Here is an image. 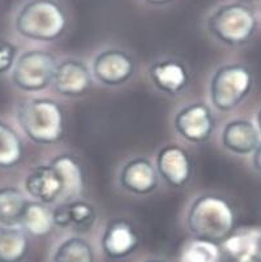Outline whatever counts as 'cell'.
<instances>
[{
  "instance_id": "6da1fadb",
  "label": "cell",
  "mask_w": 261,
  "mask_h": 262,
  "mask_svg": "<svg viewBox=\"0 0 261 262\" xmlns=\"http://www.w3.org/2000/svg\"><path fill=\"white\" fill-rule=\"evenodd\" d=\"M14 116L18 129L35 145H55L66 135V111L55 99L45 97L24 99L14 108Z\"/></svg>"
},
{
  "instance_id": "7a4b0ae2",
  "label": "cell",
  "mask_w": 261,
  "mask_h": 262,
  "mask_svg": "<svg viewBox=\"0 0 261 262\" xmlns=\"http://www.w3.org/2000/svg\"><path fill=\"white\" fill-rule=\"evenodd\" d=\"M233 204L218 193H201L187 209L186 225L196 239L221 244L235 230Z\"/></svg>"
},
{
  "instance_id": "3957f363",
  "label": "cell",
  "mask_w": 261,
  "mask_h": 262,
  "mask_svg": "<svg viewBox=\"0 0 261 262\" xmlns=\"http://www.w3.org/2000/svg\"><path fill=\"white\" fill-rule=\"evenodd\" d=\"M68 16L57 0H26L13 17V29L21 38L49 43L66 33Z\"/></svg>"
},
{
  "instance_id": "277c9868",
  "label": "cell",
  "mask_w": 261,
  "mask_h": 262,
  "mask_svg": "<svg viewBox=\"0 0 261 262\" xmlns=\"http://www.w3.org/2000/svg\"><path fill=\"white\" fill-rule=\"evenodd\" d=\"M208 33L227 47L247 45L257 30V20L250 7L227 2L214 7L205 21Z\"/></svg>"
},
{
  "instance_id": "5b68a950",
  "label": "cell",
  "mask_w": 261,
  "mask_h": 262,
  "mask_svg": "<svg viewBox=\"0 0 261 262\" xmlns=\"http://www.w3.org/2000/svg\"><path fill=\"white\" fill-rule=\"evenodd\" d=\"M255 85L250 67L240 63L222 64L212 73L208 86L210 107L222 114L238 108Z\"/></svg>"
},
{
  "instance_id": "8992f818",
  "label": "cell",
  "mask_w": 261,
  "mask_h": 262,
  "mask_svg": "<svg viewBox=\"0 0 261 262\" xmlns=\"http://www.w3.org/2000/svg\"><path fill=\"white\" fill-rule=\"evenodd\" d=\"M57 60L47 50L30 49L18 54L9 73V82L16 90L37 94L49 89L54 81Z\"/></svg>"
},
{
  "instance_id": "52a82bcc",
  "label": "cell",
  "mask_w": 261,
  "mask_h": 262,
  "mask_svg": "<svg viewBox=\"0 0 261 262\" xmlns=\"http://www.w3.org/2000/svg\"><path fill=\"white\" fill-rule=\"evenodd\" d=\"M172 127L182 140L191 144L209 141L215 129V116L210 104L195 101L180 107L172 118Z\"/></svg>"
},
{
  "instance_id": "ba28073f",
  "label": "cell",
  "mask_w": 261,
  "mask_h": 262,
  "mask_svg": "<svg viewBox=\"0 0 261 262\" xmlns=\"http://www.w3.org/2000/svg\"><path fill=\"white\" fill-rule=\"evenodd\" d=\"M89 68L93 81L107 88H116L127 84L133 77L136 63L126 50L107 47L94 55Z\"/></svg>"
},
{
  "instance_id": "9c48e42d",
  "label": "cell",
  "mask_w": 261,
  "mask_h": 262,
  "mask_svg": "<svg viewBox=\"0 0 261 262\" xmlns=\"http://www.w3.org/2000/svg\"><path fill=\"white\" fill-rule=\"evenodd\" d=\"M23 189L28 199L51 208L66 204L63 180L59 171L50 161L37 164L28 171L24 178Z\"/></svg>"
},
{
  "instance_id": "30bf717a",
  "label": "cell",
  "mask_w": 261,
  "mask_h": 262,
  "mask_svg": "<svg viewBox=\"0 0 261 262\" xmlns=\"http://www.w3.org/2000/svg\"><path fill=\"white\" fill-rule=\"evenodd\" d=\"M154 166L162 182L176 189L190 184L195 172L192 156L176 144H167L158 150Z\"/></svg>"
},
{
  "instance_id": "8fae6325",
  "label": "cell",
  "mask_w": 261,
  "mask_h": 262,
  "mask_svg": "<svg viewBox=\"0 0 261 262\" xmlns=\"http://www.w3.org/2000/svg\"><path fill=\"white\" fill-rule=\"evenodd\" d=\"M155 166L145 157H135L124 162L118 171V184L133 196H149L159 185Z\"/></svg>"
},
{
  "instance_id": "7c38bea8",
  "label": "cell",
  "mask_w": 261,
  "mask_h": 262,
  "mask_svg": "<svg viewBox=\"0 0 261 262\" xmlns=\"http://www.w3.org/2000/svg\"><path fill=\"white\" fill-rule=\"evenodd\" d=\"M92 84V72L85 61L76 58L57 61L51 86L59 95L67 98H78L89 92Z\"/></svg>"
},
{
  "instance_id": "4fadbf2b",
  "label": "cell",
  "mask_w": 261,
  "mask_h": 262,
  "mask_svg": "<svg viewBox=\"0 0 261 262\" xmlns=\"http://www.w3.org/2000/svg\"><path fill=\"white\" fill-rule=\"evenodd\" d=\"M140 245V235L135 226L126 218L111 219L101 236V249L111 259H123Z\"/></svg>"
},
{
  "instance_id": "5bb4252c",
  "label": "cell",
  "mask_w": 261,
  "mask_h": 262,
  "mask_svg": "<svg viewBox=\"0 0 261 262\" xmlns=\"http://www.w3.org/2000/svg\"><path fill=\"white\" fill-rule=\"evenodd\" d=\"M219 142L227 153L236 157H251L261 142V135L255 121L234 118L222 125Z\"/></svg>"
},
{
  "instance_id": "9a60e30c",
  "label": "cell",
  "mask_w": 261,
  "mask_h": 262,
  "mask_svg": "<svg viewBox=\"0 0 261 262\" xmlns=\"http://www.w3.org/2000/svg\"><path fill=\"white\" fill-rule=\"evenodd\" d=\"M148 73L152 84L159 92L172 97L184 92L190 84V71L180 59H158L150 64Z\"/></svg>"
},
{
  "instance_id": "2e32d148",
  "label": "cell",
  "mask_w": 261,
  "mask_h": 262,
  "mask_svg": "<svg viewBox=\"0 0 261 262\" xmlns=\"http://www.w3.org/2000/svg\"><path fill=\"white\" fill-rule=\"evenodd\" d=\"M54 226L61 230H72L77 233L88 232L97 222V210L90 202L75 200L52 208Z\"/></svg>"
},
{
  "instance_id": "e0dca14e",
  "label": "cell",
  "mask_w": 261,
  "mask_h": 262,
  "mask_svg": "<svg viewBox=\"0 0 261 262\" xmlns=\"http://www.w3.org/2000/svg\"><path fill=\"white\" fill-rule=\"evenodd\" d=\"M221 251L234 261L239 258H255L261 261V226L235 228L221 243Z\"/></svg>"
},
{
  "instance_id": "ac0fdd59",
  "label": "cell",
  "mask_w": 261,
  "mask_h": 262,
  "mask_svg": "<svg viewBox=\"0 0 261 262\" xmlns=\"http://www.w3.org/2000/svg\"><path fill=\"white\" fill-rule=\"evenodd\" d=\"M50 162L62 176L66 192V204L78 200L85 188V172L80 161L71 153H61Z\"/></svg>"
},
{
  "instance_id": "d6986e66",
  "label": "cell",
  "mask_w": 261,
  "mask_h": 262,
  "mask_svg": "<svg viewBox=\"0 0 261 262\" xmlns=\"http://www.w3.org/2000/svg\"><path fill=\"white\" fill-rule=\"evenodd\" d=\"M25 157V144L20 133L8 120L0 116V170L7 171L20 166Z\"/></svg>"
},
{
  "instance_id": "ffe728a7",
  "label": "cell",
  "mask_w": 261,
  "mask_h": 262,
  "mask_svg": "<svg viewBox=\"0 0 261 262\" xmlns=\"http://www.w3.org/2000/svg\"><path fill=\"white\" fill-rule=\"evenodd\" d=\"M18 227L23 228L29 236H46L55 227L52 208L29 199Z\"/></svg>"
},
{
  "instance_id": "44dd1931",
  "label": "cell",
  "mask_w": 261,
  "mask_h": 262,
  "mask_svg": "<svg viewBox=\"0 0 261 262\" xmlns=\"http://www.w3.org/2000/svg\"><path fill=\"white\" fill-rule=\"evenodd\" d=\"M29 249V235L23 228L0 225V262H23Z\"/></svg>"
},
{
  "instance_id": "7402d4cb",
  "label": "cell",
  "mask_w": 261,
  "mask_h": 262,
  "mask_svg": "<svg viewBox=\"0 0 261 262\" xmlns=\"http://www.w3.org/2000/svg\"><path fill=\"white\" fill-rule=\"evenodd\" d=\"M29 199L18 185H0V225L18 226Z\"/></svg>"
},
{
  "instance_id": "603a6c76",
  "label": "cell",
  "mask_w": 261,
  "mask_h": 262,
  "mask_svg": "<svg viewBox=\"0 0 261 262\" xmlns=\"http://www.w3.org/2000/svg\"><path fill=\"white\" fill-rule=\"evenodd\" d=\"M92 243L83 236H69L55 248L51 262H94Z\"/></svg>"
},
{
  "instance_id": "cb8c5ba5",
  "label": "cell",
  "mask_w": 261,
  "mask_h": 262,
  "mask_svg": "<svg viewBox=\"0 0 261 262\" xmlns=\"http://www.w3.org/2000/svg\"><path fill=\"white\" fill-rule=\"evenodd\" d=\"M222 256L217 243L193 237L182 249L180 262H222Z\"/></svg>"
},
{
  "instance_id": "d4e9b609",
  "label": "cell",
  "mask_w": 261,
  "mask_h": 262,
  "mask_svg": "<svg viewBox=\"0 0 261 262\" xmlns=\"http://www.w3.org/2000/svg\"><path fill=\"white\" fill-rule=\"evenodd\" d=\"M18 47L8 39L0 38V76H8L17 59Z\"/></svg>"
},
{
  "instance_id": "484cf974",
  "label": "cell",
  "mask_w": 261,
  "mask_h": 262,
  "mask_svg": "<svg viewBox=\"0 0 261 262\" xmlns=\"http://www.w3.org/2000/svg\"><path fill=\"white\" fill-rule=\"evenodd\" d=\"M251 166L256 172L261 173V142L251 156Z\"/></svg>"
},
{
  "instance_id": "4316f807",
  "label": "cell",
  "mask_w": 261,
  "mask_h": 262,
  "mask_svg": "<svg viewBox=\"0 0 261 262\" xmlns=\"http://www.w3.org/2000/svg\"><path fill=\"white\" fill-rule=\"evenodd\" d=\"M148 6H152V7H165V6H169L171 4L172 2H175V0H144Z\"/></svg>"
},
{
  "instance_id": "83f0119b",
  "label": "cell",
  "mask_w": 261,
  "mask_h": 262,
  "mask_svg": "<svg viewBox=\"0 0 261 262\" xmlns=\"http://www.w3.org/2000/svg\"><path fill=\"white\" fill-rule=\"evenodd\" d=\"M255 124H256V128H257V130L260 132V135H261V107L257 110V113H256Z\"/></svg>"
},
{
  "instance_id": "f1b7e54d",
  "label": "cell",
  "mask_w": 261,
  "mask_h": 262,
  "mask_svg": "<svg viewBox=\"0 0 261 262\" xmlns=\"http://www.w3.org/2000/svg\"><path fill=\"white\" fill-rule=\"evenodd\" d=\"M234 262H261V261H257V259L255 258H239Z\"/></svg>"
},
{
  "instance_id": "f546056e",
  "label": "cell",
  "mask_w": 261,
  "mask_h": 262,
  "mask_svg": "<svg viewBox=\"0 0 261 262\" xmlns=\"http://www.w3.org/2000/svg\"><path fill=\"white\" fill-rule=\"evenodd\" d=\"M144 262H169L164 258H149V259H145Z\"/></svg>"
}]
</instances>
